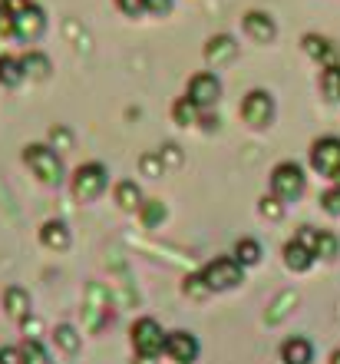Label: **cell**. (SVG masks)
Segmentation results:
<instances>
[{
    "label": "cell",
    "mask_w": 340,
    "mask_h": 364,
    "mask_svg": "<svg viewBox=\"0 0 340 364\" xmlns=\"http://www.w3.org/2000/svg\"><path fill=\"white\" fill-rule=\"evenodd\" d=\"M261 255H265V252H261V242H255V239H238V245H235V255H231V259L238 262V265H258V262H261Z\"/></svg>",
    "instance_id": "cell-23"
},
{
    "label": "cell",
    "mask_w": 340,
    "mask_h": 364,
    "mask_svg": "<svg viewBox=\"0 0 340 364\" xmlns=\"http://www.w3.org/2000/svg\"><path fill=\"white\" fill-rule=\"evenodd\" d=\"M202 126H205V129H218V116L212 113V109H208V113H202Z\"/></svg>",
    "instance_id": "cell-42"
},
{
    "label": "cell",
    "mask_w": 340,
    "mask_h": 364,
    "mask_svg": "<svg viewBox=\"0 0 340 364\" xmlns=\"http://www.w3.org/2000/svg\"><path fill=\"white\" fill-rule=\"evenodd\" d=\"M136 364H155V358H139Z\"/></svg>",
    "instance_id": "cell-43"
},
{
    "label": "cell",
    "mask_w": 340,
    "mask_h": 364,
    "mask_svg": "<svg viewBox=\"0 0 340 364\" xmlns=\"http://www.w3.org/2000/svg\"><path fill=\"white\" fill-rule=\"evenodd\" d=\"M50 146L63 153V149H70V146H73V133H70L67 126H53V129H50Z\"/></svg>",
    "instance_id": "cell-32"
},
{
    "label": "cell",
    "mask_w": 340,
    "mask_h": 364,
    "mask_svg": "<svg viewBox=\"0 0 340 364\" xmlns=\"http://www.w3.org/2000/svg\"><path fill=\"white\" fill-rule=\"evenodd\" d=\"M133 348L139 358H159L165 351V331L155 318H139L133 325Z\"/></svg>",
    "instance_id": "cell-3"
},
{
    "label": "cell",
    "mask_w": 340,
    "mask_h": 364,
    "mask_svg": "<svg viewBox=\"0 0 340 364\" xmlns=\"http://www.w3.org/2000/svg\"><path fill=\"white\" fill-rule=\"evenodd\" d=\"M53 341H57V348L60 351H67V355H76V351L83 348V335H79L73 325H57L53 328Z\"/></svg>",
    "instance_id": "cell-21"
},
{
    "label": "cell",
    "mask_w": 340,
    "mask_h": 364,
    "mask_svg": "<svg viewBox=\"0 0 340 364\" xmlns=\"http://www.w3.org/2000/svg\"><path fill=\"white\" fill-rule=\"evenodd\" d=\"M142 222H146V229H155L162 219H165V205H162V199H149L142 202Z\"/></svg>",
    "instance_id": "cell-26"
},
{
    "label": "cell",
    "mask_w": 340,
    "mask_h": 364,
    "mask_svg": "<svg viewBox=\"0 0 340 364\" xmlns=\"http://www.w3.org/2000/svg\"><path fill=\"white\" fill-rule=\"evenodd\" d=\"M340 252V242L334 232H321V239H317V249H314V255L317 259H337Z\"/></svg>",
    "instance_id": "cell-29"
},
{
    "label": "cell",
    "mask_w": 340,
    "mask_h": 364,
    "mask_svg": "<svg viewBox=\"0 0 340 364\" xmlns=\"http://www.w3.org/2000/svg\"><path fill=\"white\" fill-rule=\"evenodd\" d=\"M182 291H185L189 298H195V301H202V298L212 295V288L205 285L202 272H195V275H185V282H182Z\"/></svg>",
    "instance_id": "cell-25"
},
{
    "label": "cell",
    "mask_w": 340,
    "mask_h": 364,
    "mask_svg": "<svg viewBox=\"0 0 340 364\" xmlns=\"http://www.w3.org/2000/svg\"><path fill=\"white\" fill-rule=\"evenodd\" d=\"M331 364H340V351H334L331 355Z\"/></svg>",
    "instance_id": "cell-44"
},
{
    "label": "cell",
    "mask_w": 340,
    "mask_h": 364,
    "mask_svg": "<svg viewBox=\"0 0 340 364\" xmlns=\"http://www.w3.org/2000/svg\"><path fill=\"white\" fill-rule=\"evenodd\" d=\"M116 202H119V209H126V212H136V209H142V189L136 186L133 179H123L119 186H116Z\"/></svg>",
    "instance_id": "cell-20"
},
{
    "label": "cell",
    "mask_w": 340,
    "mask_h": 364,
    "mask_svg": "<svg viewBox=\"0 0 340 364\" xmlns=\"http://www.w3.org/2000/svg\"><path fill=\"white\" fill-rule=\"evenodd\" d=\"M241 27H245V33L255 40V43H271V40L278 37L274 17L271 14H265V10H248L245 20H241Z\"/></svg>",
    "instance_id": "cell-11"
},
{
    "label": "cell",
    "mask_w": 340,
    "mask_h": 364,
    "mask_svg": "<svg viewBox=\"0 0 340 364\" xmlns=\"http://www.w3.org/2000/svg\"><path fill=\"white\" fill-rule=\"evenodd\" d=\"M20 63H23V73H27L30 80H47L50 70H53L50 57L47 53H40V50H30L27 57H20Z\"/></svg>",
    "instance_id": "cell-18"
},
{
    "label": "cell",
    "mask_w": 340,
    "mask_h": 364,
    "mask_svg": "<svg viewBox=\"0 0 340 364\" xmlns=\"http://www.w3.org/2000/svg\"><path fill=\"white\" fill-rule=\"evenodd\" d=\"M185 96L199 106L202 113H208V109H215L218 100H221V80H218L215 73H195V77L189 80V93Z\"/></svg>",
    "instance_id": "cell-8"
},
{
    "label": "cell",
    "mask_w": 340,
    "mask_h": 364,
    "mask_svg": "<svg viewBox=\"0 0 340 364\" xmlns=\"http://www.w3.org/2000/svg\"><path fill=\"white\" fill-rule=\"evenodd\" d=\"M304 192V169L297 163H278L271 169V196L291 202Z\"/></svg>",
    "instance_id": "cell-5"
},
{
    "label": "cell",
    "mask_w": 340,
    "mask_h": 364,
    "mask_svg": "<svg viewBox=\"0 0 340 364\" xmlns=\"http://www.w3.org/2000/svg\"><path fill=\"white\" fill-rule=\"evenodd\" d=\"M258 212L265 215V219H271V222H278L284 215V202L278 199V196H265V199L258 202Z\"/></svg>",
    "instance_id": "cell-31"
},
{
    "label": "cell",
    "mask_w": 340,
    "mask_h": 364,
    "mask_svg": "<svg viewBox=\"0 0 340 364\" xmlns=\"http://www.w3.org/2000/svg\"><path fill=\"white\" fill-rule=\"evenodd\" d=\"M314 259H317V255H314L307 245H301V242L291 239L287 245H284V265H287L291 272H307L314 265Z\"/></svg>",
    "instance_id": "cell-17"
},
{
    "label": "cell",
    "mask_w": 340,
    "mask_h": 364,
    "mask_svg": "<svg viewBox=\"0 0 340 364\" xmlns=\"http://www.w3.org/2000/svg\"><path fill=\"white\" fill-rule=\"evenodd\" d=\"M0 37H13V17L0 7Z\"/></svg>",
    "instance_id": "cell-40"
},
{
    "label": "cell",
    "mask_w": 340,
    "mask_h": 364,
    "mask_svg": "<svg viewBox=\"0 0 340 364\" xmlns=\"http://www.w3.org/2000/svg\"><path fill=\"white\" fill-rule=\"evenodd\" d=\"M172 119L179 126H195V123H202V109L192 103L189 96H182V100H175V106H172Z\"/></svg>",
    "instance_id": "cell-22"
},
{
    "label": "cell",
    "mask_w": 340,
    "mask_h": 364,
    "mask_svg": "<svg viewBox=\"0 0 340 364\" xmlns=\"http://www.w3.org/2000/svg\"><path fill=\"white\" fill-rule=\"evenodd\" d=\"M20 351H23V364H50V355L47 348L40 345V338H27L20 345Z\"/></svg>",
    "instance_id": "cell-24"
},
{
    "label": "cell",
    "mask_w": 340,
    "mask_h": 364,
    "mask_svg": "<svg viewBox=\"0 0 340 364\" xmlns=\"http://www.w3.org/2000/svg\"><path fill=\"white\" fill-rule=\"evenodd\" d=\"M40 242H43V249H50V252H67L70 249L67 222H60V219L43 222V229H40Z\"/></svg>",
    "instance_id": "cell-15"
},
{
    "label": "cell",
    "mask_w": 340,
    "mask_h": 364,
    "mask_svg": "<svg viewBox=\"0 0 340 364\" xmlns=\"http://www.w3.org/2000/svg\"><path fill=\"white\" fill-rule=\"evenodd\" d=\"M4 311H7L13 321H27L30 315H33V305H30V291L27 288H20V285H10L4 288Z\"/></svg>",
    "instance_id": "cell-13"
},
{
    "label": "cell",
    "mask_w": 340,
    "mask_h": 364,
    "mask_svg": "<svg viewBox=\"0 0 340 364\" xmlns=\"http://www.w3.org/2000/svg\"><path fill=\"white\" fill-rule=\"evenodd\" d=\"M202 278L212 291H228V288H238L245 282V265H238L235 259H215L202 269Z\"/></svg>",
    "instance_id": "cell-4"
},
{
    "label": "cell",
    "mask_w": 340,
    "mask_h": 364,
    "mask_svg": "<svg viewBox=\"0 0 340 364\" xmlns=\"http://www.w3.org/2000/svg\"><path fill=\"white\" fill-rule=\"evenodd\" d=\"M0 7L7 10L10 17H20L27 7H33V0H0Z\"/></svg>",
    "instance_id": "cell-38"
},
{
    "label": "cell",
    "mask_w": 340,
    "mask_h": 364,
    "mask_svg": "<svg viewBox=\"0 0 340 364\" xmlns=\"http://www.w3.org/2000/svg\"><path fill=\"white\" fill-rule=\"evenodd\" d=\"M241 119H245L248 126H255V129H265V126H271L274 119V96L268 93V90H251V93L241 100Z\"/></svg>",
    "instance_id": "cell-6"
},
{
    "label": "cell",
    "mask_w": 340,
    "mask_h": 364,
    "mask_svg": "<svg viewBox=\"0 0 340 364\" xmlns=\"http://www.w3.org/2000/svg\"><path fill=\"white\" fill-rule=\"evenodd\" d=\"M317 239H321V229H311V225H301L297 229V235H294V242H301V245H307V249H317Z\"/></svg>",
    "instance_id": "cell-35"
},
{
    "label": "cell",
    "mask_w": 340,
    "mask_h": 364,
    "mask_svg": "<svg viewBox=\"0 0 340 364\" xmlns=\"http://www.w3.org/2000/svg\"><path fill=\"white\" fill-rule=\"evenodd\" d=\"M311 166L314 173L327 176V179H337L340 176V139L337 136H324L311 146Z\"/></svg>",
    "instance_id": "cell-7"
},
{
    "label": "cell",
    "mask_w": 340,
    "mask_h": 364,
    "mask_svg": "<svg viewBox=\"0 0 340 364\" xmlns=\"http://www.w3.org/2000/svg\"><path fill=\"white\" fill-rule=\"evenodd\" d=\"M281 361L284 364H311L314 361V348L307 338H287L281 345Z\"/></svg>",
    "instance_id": "cell-16"
},
{
    "label": "cell",
    "mask_w": 340,
    "mask_h": 364,
    "mask_svg": "<svg viewBox=\"0 0 340 364\" xmlns=\"http://www.w3.org/2000/svg\"><path fill=\"white\" fill-rule=\"evenodd\" d=\"M159 156H162V163H165V169H175V166H182V159H185V156H182V149H179L175 143L162 146Z\"/></svg>",
    "instance_id": "cell-33"
},
{
    "label": "cell",
    "mask_w": 340,
    "mask_h": 364,
    "mask_svg": "<svg viewBox=\"0 0 340 364\" xmlns=\"http://www.w3.org/2000/svg\"><path fill=\"white\" fill-rule=\"evenodd\" d=\"M23 163L33 169V176H37L43 186H60V182L67 179L63 159H60V153L53 149V146H47V143L23 146Z\"/></svg>",
    "instance_id": "cell-1"
},
{
    "label": "cell",
    "mask_w": 340,
    "mask_h": 364,
    "mask_svg": "<svg viewBox=\"0 0 340 364\" xmlns=\"http://www.w3.org/2000/svg\"><path fill=\"white\" fill-rule=\"evenodd\" d=\"M0 364H23V351L20 348H0Z\"/></svg>",
    "instance_id": "cell-39"
},
{
    "label": "cell",
    "mask_w": 340,
    "mask_h": 364,
    "mask_svg": "<svg viewBox=\"0 0 340 364\" xmlns=\"http://www.w3.org/2000/svg\"><path fill=\"white\" fill-rule=\"evenodd\" d=\"M321 90L331 96V100H340V67H324Z\"/></svg>",
    "instance_id": "cell-30"
},
{
    "label": "cell",
    "mask_w": 340,
    "mask_h": 364,
    "mask_svg": "<svg viewBox=\"0 0 340 364\" xmlns=\"http://www.w3.org/2000/svg\"><path fill=\"white\" fill-rule=\"evenodd\" d=\"M20 328L27 331V338H40L37 331H40V328H43V325H40V318H37V315H30V318H27V321H23V325H20Z\"/></svg>",
    "instance_id": "cell-41"
},
{
    "label": "cell",
    "mask_w": 340,
    "mask_h": 364,
    "mask_svg": "<svg viewBox=\"0 0 340 364\" xmlns=\"http://www.w3.org/2000/svg\"><path fill=\"white\" fill-rule=\"evenodd\" d=\"M116 7L123 10L126 17H139V14H146V0H116Z\"/></svg>",
    "instance_id": "cell-36"
},
{
    "label": "cell",
    "mask_w": 340,
    "mask_h": 364,
    "mask_svg": "<svg viewBox=\"0 0 340 364\" xmlns=\"http://www.w3.org/2000/svg\"><path fill=\"white\" fill-rule=\"evenodd\" d=\"M139 173L149 176V179H159L162 173H165V163H162L159 153H142L139 156Z\"/></svg>",
    "instance_id": "cell-27"
},
{
    "label": "cell",
    "mask_w": 340,
    "mask_h": 364,
    "mask_svg": "<svg viewBox=\"0 0 340 364\" xmlns=\"http://www.w3.org/2000/svg\"><path fill=\"white\" fill-rule=\"evenodd\" d=\"M321 205L327 215H340V186H334V189H327L321 196Z\"/></svg>",
    "instance_id": "cell-34"
},
{
    "label": "cell",
    "mask_w": 340,
    "mask_h": 364,
    "mask_svg": "<svg viewBox=\"0 0 340 364\" xmlns=\"http://www.w3.org/2000/svg\"><path fill=\"white\" fill-rule=\"evenodd\" d=\"M172 7H175V0H146V10H149V14H155V17L172 14Z\"/></svg>",
    "instance_id": "cell-37"
},
{
    "label": "cell",
    "mask_w": 340,
    "mask_h": 364,
    "mask_svg": "<svg viewBox=\"0 0 340 364\" xmlns=\"http://www.w3.org/2000/svg\"><path fill=\"white\" fill-rule=\"evenodd\" d=\"M238 57V43L235 37H228V33H218L205 43V63L208 67H225L231 60Z\"/></svg>",
    "instance_id": "cell-12"
},
{
    "label": "cell",
    "mask_w": 340,
    "mask_h": 364,
    "mask_svg": "<svg viewBox=\"0 0 340 364\" xmlns=\"http://www.w3.org/2000/svg\"><path fill=\"white\" fill-rule=\"evenodd\" d=\"M109 186V173H106L103 163H86L73 173V196L79 202H93L99 199Z\"/></svg>",
    "instance_id": "cell-2"
},
{
    "label": "cell",
    "mask_w": 340,
    "mask_h": 364,
    "mask_svg": "<svg viewBox=\"0 0 340 364\" xmlns=\"http://www.w3.org/2000/svg\"><path fill=\"white\" fill-rule=\"evenodd\" d=\"M165 355L175 364H195L202 355V345L192 331H169L165 335Z\"/></svg>",
    "instance_id": "cell-9"
},
{
    "label": "cell",
    "mask_w": 340,
    "mask_h": 364,
    "mask_svg": "<svg viewBox=\"0 0 340 364\" xmlns=\"http://www.w3.org/2000/svg\"><path fill=\"white\" fill-rule=\"evenodd\" d=\"M301 43H304V53H307L311 60H317V63H324V67H337V47H334L327 37L307 33Z\"/></svg>",
    "instance_id": "cell-14"
},
{
    "label": "cell",
    "mask_w": 340,
    "mask_h": 364,
    "mask_svg": "<svg viewBox=\"0 0 340 364\" xmlns=\"http://www.w3.org/2000/svg\"><path fill=\"white\" fill-rule=\"evenodd\" d=\"M287 305H297V295H294V291H284V295H278V301H274L271 311H268V321H271V325H278V321H281V318L291 311Z\"/></svg>",
    "instance_id": "cell-28"
},
{
    "label": "cell",
    "mask_w": 340,
    "mask_h": 364,
    "mask_svg": "<svg viewBox=\"0 0 340 364\" xmlns=\"http://www.w3.org/2000/svg\"><path fill=\"white\" fill-rule=\"evenodd\" d=\"M27 80V73H23V63H20L17 57H0V87H7V90H13V87H20Z\"/></svg>",
    "instance_id": "cell-19"
},
{
    "label": "cell",
    "mask_w": 340,
    "mask_h": 364,
    "mask_svg": "<svg viewBox=\"0 0 340 364\" xmlns=\"http://www.w3.org/2000/svg\"><path fill=\"white\" fill-rule=\"evenodd\" d=\"M43 30H47V14L33 4L27 7L20 17H13V37L23 40V43H33V40L43 37Z\"/></svg>",
    "instance_id": "cell-10"
}]
</instances>
